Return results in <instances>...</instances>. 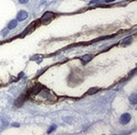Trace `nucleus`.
Masks as SVG:
<instances>
[{"instance_id":"f257e3e1","label":"nucleus","mask_w":137,"mask_h":135,"mask_svg":"<svg viewBox=\"0 0 137 135\" xmlns=\"http://www.w3.org/2000/svg\"><path fill=\"white\" fill-rule=\"evenodd\" d=\"M53 17H54V14H53V13L47 12L42 15V17H41V21L42 22L43 24H48V23L53 19Z\"/></svg>"},{"instance_id":"f03ea898","label":"nucleus","mask_w":137,"mask_h":135,"mask_svg":"<svg viewBox=\"0 0 137 135\" xmlns=\"http://www.w3.org/2000/svg\"><path fill=\"white\" fill-rule=\"evenodd\" d=\"M131 119V116L129 113H124L120 117V123L122 124H127Z\"/></svg>"},{"instance_id":"7ed1b4c3","label":"nucleus","mask_w":137,"mask_h":135,"mask_svg":"<svg viewBox=\"0 0 137 135\" xmlns=\"http://www.w3.org/2000/svg\"><path fill=\"white\" fill-rule=\"evenodd\" d=\"M27 17H28L27 13H26V11L22 10V11H20L19 14H17V20H18V21H23V20H26Z\"/></svg>"},{"instance_id":"20e7f679","label":"nucleus","mask_w":137,"mask_h":135,"mask_svg":"<svg viewBox=\"0 0 137 135\" xmlns=\"http://www.w3.org/2000/svg\"><path fill=\"white\" fill-rule=\"evenodd\" d=\"M41 90V85H37L35 87H33V88L31 89V90H30V95L37 94V93L39 92Z\"/></svg>"},{"instance_id":"39448f33","label":"nucleus","mask_w":137,"mask_h":135,"mask_svg":"<svg viewBox=\"0 0 137 135\" xmlns=\"http://www.w3.org/2000/svg\"><path fill=\"white\" fill-rule=\"evenodd\" d=\"M16 25H17V20H11V21L9 23V25H8V29L12 30L16 27Z\"/></svg>"},{"instance_id":"423d86ee","label":"nucleus","mask_w":137,"mask_h":135,"mask_svg":"<svg viewBox=\"0 0 137 135\" xmlns=\"http://www.w3.org/2000/svg\"><path fill=\"white\" fill-rule=\"evenodd\" d=\"M25 101V98L23 97V96H20V98L19 99H17L16 100V101H15V106H21L22 104H23V102Z\"/></svg>"},{"instance_id":"0eeeda50","label":"nucleus","mask_w":137,"mask_h":135,"mask_svg":"<svg viewBox=\"0 0 137 135\" xmlns=\"http://www.w3.org/2000/svg\"><path fill=\"white\" fill-rule=\"evenodd\" d=\"M129 101H130L131 104H136V101H137V100H136V94L131 95V96H129Z\"/></svg>"},{"instance_id":"6e6552de","label":"nucleus","mask_w":137,"mask_h":135,"mask_svg":"<svg viewBox=\"0 0 137 135\" xmlns=\"http://www.w3.org/2000/svg\"><path fill=\"white\" fill-rule=\"evenodd\" d=\"M91 58H92V56H91V55H85V56L82 57L81 59H82L83 62H89V61H91Z\"/></svg>"},{"instance_id":"1a4fd4ad","label":"nucleus","mask_w":137,"mask_h":135,"mask_svg":"<svg viewBox=\"0 0 137 135\" xmlns=\"http://www.w3.org/2000/svg\"><path fill=\"white\" fill-rule=\"evenodd\" d=\"M131 41H132V37H128L126 38V39H124L123 41V42H122V45L123 46H125V45H128L129 43L131 42Z\"/></svg>"},{"instance_id":"9d476101","label":"nucleus","mask_w":137,"mask_h":135,"mask_svg":"<svg viewBox=\"0 0 137 135\" xmlns=\"http://www.w3.org/2000/svg\"><path fill=\"white\" fill-rule=\"evenodd\" d=\"M98 91V88H91L87 91V95H93Z\"/></svg>"},{"instance_id":"9b49d317","label":"nucleus","mask_w":137,"mask_h":135,"mask_svg":"<svg viewBox=\"0 0 137 135\" xmlns=\"http://www.w3.org/2000/svg\"><path fill=\"white\" fill-rule=\"evenodd\" d=\"M28 1H29V0H19V2H20V3H22V4H26V3H27Z\"/></svg>"},{"instance_id":"f8f14e48","label":"nucleus","mask_w":137,"mask_h":135,"mask_svg":"<svg viewBox=\"0 0 137 135\" xmlns=\"http://www.w3.org/2000/svg\"><path fill=\"white\" fill-rule=\"evenodd\" d=\"M54 128H55V126H53V127H51V128H50V129H49V130L47 131V133H48V134H50V133L52 132V131H53V130H54Z\"/></svg>"},{"instance_id":"ddd939ff","label":"nucleus","mask_w":137,"mask_h":135,"mask_svg":"<svg viewBox=\"0 0 137 135\" xmlns=\"http://www.w3.org/2000/svg\"><path fill=\"white\" fill-rule=\"evenodd\" d=\"M113 1H114V0H105L106 3H110V2H113Z\"/></svg>"}]
</instances>
